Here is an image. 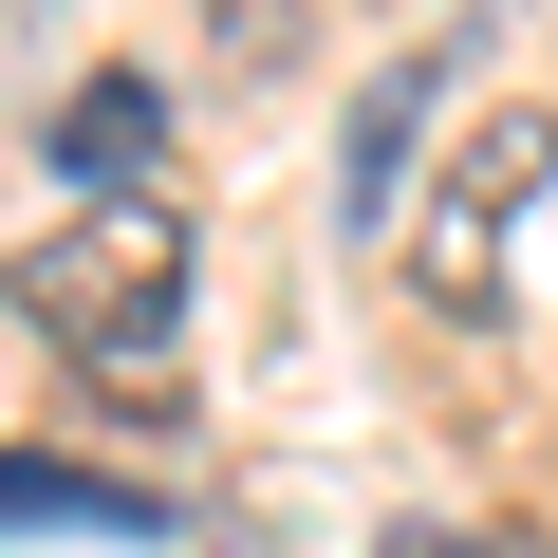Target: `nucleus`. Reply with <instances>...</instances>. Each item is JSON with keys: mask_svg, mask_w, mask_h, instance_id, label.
Instances as JSON below:
<instances>
[{"mask_svg": "<svg viewBox=\"0 0 558 558\" xmlns=\"http://www.w3.org/2000/svg\"><path fill=\"white\" fill-rule=\"evenodd\" d=\"M20 317H38V336H75V354H112V373H131L112 410H168V336H186V223H168V205H75V223L20 260Z\"/></svg>", "mask_w": 558, "mask_h": 558, "instance_id": "nucleus-1", "label": "nucleus"}, {"mask_svg": "<svg viewBox=\"0 0 558 558\" xmlns=\"http://www.w3.org/2000/svg\"><path fill=\"white\" fill-rule=\"evenodd\" d=\"M539 168H558V131H539V112H484V131H465L447 205L410 223V299H428V317H465V336L502 317V223H521V186H539Z\"/></svg>", "mask_w": 558, "mask_h": 558, "instance_id": "nucleus-2", "label": "nucleus"}, {"mask_svg": "<svg viewBox=\"0 0 558 558\" xmlns=\"http://www.w3.org/2000/svg\"><path fill=\"white\" fill-rule=\"evenodd\" d=\"M447 75H465V38H428V57H391V75L354 94V149H336V205H354V242L391 223V186H410V149H428V112H447Z\"/></svg>", "mask_w": 558, "mask_h": 558, "instance_id": "nucleus-3", "label": "nucleus"}, {"mask_svg": "<svg viewBox=\"0 0 558 558\" xmlns=\"http://www.w3.org/2000/svg\"><path fill=\"white\" fill-rule=\"evenodd\" d=\"M57 168H75L94 205H131V186L168 168V75H131V57L75 75V94H57Z\"/></svg>", "mask_w": 558, "mask_h": 558, "instance_id": "nucleus-4", "label": "nucleus"}, {"mask_svg": "<svg viewBox=\"0 0 558 558\" xmlns=\"http://www.w3.org/2000/svg\"><path fill=\"white\" fill-rule=\"evenodd\" d=\"M0 539H168L149 484H94V465H38V447H0Z\"/></svg>", "mask_w": 558, "mask_h": 558, "instance_id": "nucleus-5", "label": "nucleus"}, {"mask_svg": "<svg viewBox=\"0 0 558 558\" xmlns=\"http://www.w3.org/2000/svg\"><path fill=\"white\" fill-rule=\"evenodd\" d=\"M205 38H223V75L260 94V75H299V38H317V20H299V0H205Z\"/></svg>", "mask_w": 558, "mask_h": 558, "instance_id": "nucleus-6", "label": "nucleus"}, {"mask_svg": "<svg viewBox=\"0 0 558 558\" xmlns=\"http://www.w3.org/2000/svg\"><path fill=\"white\" fill-rule=\"evenodd\" d=\"M391 558H484V539H447V521H410V539H391Z\"/></svg>", "mask_w": 558, "mask_h": 558, "instance_id": "nucleus-7", "label": "nucleus"}]
</instances>
